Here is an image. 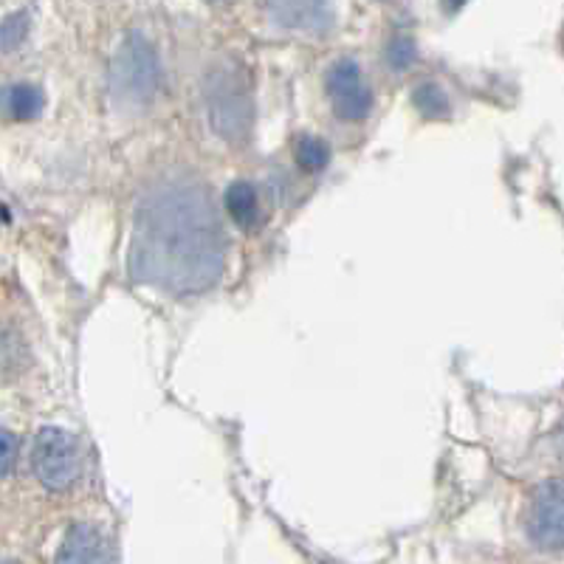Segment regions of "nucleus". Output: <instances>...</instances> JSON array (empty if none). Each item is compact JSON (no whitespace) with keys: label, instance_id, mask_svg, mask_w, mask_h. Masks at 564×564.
<instances>
[{"label":"nucleus","instance_id":"3","mask_svg":"<svg viewBox=\"0 0 564 564\" xmlns=\"http://www.w3.org/2000/svg\"><path fill=\"white\" fill-rule=\"evenodd\" d=\"M161 85V63L153 43L141 34H130L110 63V94L122 108L141 110L153 102Z\"/></svg>","mask_w":564,"mask_h":564},{"label":"nucleus","instance_id":"11","mask_svg":"<svg viewBox=\"0 0 564 564\" xmlns=\"http://www.w3.org/2000/svg\"><path fill=\"white\" fill-rule=\"evenodd\" d=\"M412 105L421 110L426 119H446L452 113L449 97H446V90L435 83H421L415 90H412Z\"/></svg>","mask_w":564,"mask_h":564},{"label":"nucleus","instance_id":"13","mask_svg":"<svg viewBox=\"0 0 564 564\" xmlns=\"http://www.w3.org/2000/svg\"><path fill=\"white\" fill-rule=\"evenodd\" d=\"M29 37V12H12L0 20V52H14Z\"/></svg>","mask_w":564,"mask_h":564},{"label":"nucleus","instance_id":"7","mask_svg":"<svg viewBox=\"0 0 564 564\" xmlns=\"http://www.w3.org/2000/svg\"><path fill=\"white\" fill-rule=\"evenodd\" d=\"M57 564H108V545L102 533L88 522L70 525L57 551Z\"/></svg>","mask_w":564,"mask_h":564},{"label":"nucleus","instance_id":"6","mask_svg":"<svg viewBox=\"0 0 564 564\" xmlns=\"http://www.w3.org/2000/svg\"><path fill=\"white\" fill-rule=\"evenodd\" d=\"M325 90L336 116L345 122H361L372 110V90L361 74L359 63L350 57L336 59L325 74Z\"/></svg>","mask_w":564,"mask_h":564},{"label":"nucleus","instance_id":"5","mask_svg":"<svg viewBox=\"0 0 564 564\" xmlns=\"http://www.w3.org/2000/svg\"><path fill=\"white\" fill-rule=\"evenodd\" d=\"M525 531L542 551L564 547V477L533 488L525 511Z\"/></svg>","mask_w":564,"mask_h":564},{"label":"nucleus","instance_id":"14","mask_svg":"<svg viewBox=\"0 0 564 564\" xmlns=\"http://www.w3.org/2000/svg\"><path fill=\"white\" fill-rule=\"evenodd\" d=\"M415 40L406 37V34H398V37H392L390 45H387V63L395 70L410 68V65L415 63Z\"/></svg>","mask_w":564,"mask_h":564},{"label":"nucleus","instance_id":"1","mask_svg":"<svg viewBox=\"0 0 564 564\" xmlns=\"http://www.w3.org/2000/svg\"><path fill=\"white\" fill-rule=\"evenodd\" d=\"M226 265V240L209 186L189 173L161 175L141 193L128 251L130 280L173 296L209 291Z\"/></svg>","mask_w":564,"mask_h":564},{"label":"nucleus","instance_id":"17","mask_svg":"<svg viewBox=\"0 0 564 564\" xmlns=\"http://www.w3.org/2000/svg\"><path fill=\"white\" fill-rule=\"evenodd\" d=\"M209 3H220V0H209Z\"/></svg>","mask_w":564,"mask_h":564},{"label":"nucleus","instance_id":"9","mask_svg":"<svg viewBox=\"0 0 564 564\" xmlns=\"http://www.w3.org/2000/svg\"><path fill=\"white\" fill-rule=\"evenodd\" d=\"M269 14L276 26L291 32L319 29L327 18V0H269Z\"/></svg>","mask_w":564,"mask_h":564},{"label":"nucleus","instance_id":"16","mask_svg":"<svg viewBox=\"0 0 564 564\" xmlns=\"http://www.w3.org/2000/svg\"><path fill=\"white\" fill-rule=\"evenodd\" d=\"M3 220H9V209H7V206H0V224H3Z\"/></svg>","mask_w":564,"mask_h":564},{"label":"nucleus","instance_id":"10","mask_svg":"<svg viewBox=\"0 0 564 564\" xmlns=\"http://www.w3.org/2000/svg\"><path fill=\"white\" fill-rule=\"evenodd\" d=\"M226 209L240 229H254L260 224V200L249 181H235L226 186Z\"/></svg>","mask_w":564,"mask_h":564},{"label":"nucleus","instance_id":"4","mask_svg":"<svg viewBox=\"0 0 564 564\" xmlns=\"http://www.w3.org/2000/svg\"><path fill=\"white\" fill-rule=\"evenodd\" d=\"M32 471L40 486L48 491H68L83 471V452H79L77 437L57 426L40 430L32 446Z\"/></svg>","mask_w":564,"mask_h":564},{"label":"nucleus","instance_id":"15","mask_svg":"<svg viewBox=\"0 0 564 564\" xmlns=\"http://www.w3.org/2000/svg\"><path fill=\"white\" fill-rule=\"evenodd\" d=\"M18 452H20L18 435L0 426V477L12 475L14 466H18Z\"/></svg>","mask_w":564,"mask_h":564},{"label":"nucleus","instance_id":"12","mask_svg":"<svg viewBox=\"0 0 564 564\" xmlns=\"http://www.w3.org/2000/svg\"><path fill=\"white\" fill-rule=\"evenodd\" d=\"M330 161V148L327 141L316 139V135H302L296 141V164H300L305 173H322Z\"/></svg>","mask_w":564,"mask_h":564},{"label":"nucleus","instance_id":"8","mask_svg":"<svg viewBox=\"0 0 564 564\" xmlns=\"http://www.w3.org/2000/svg\"><path fill=\"white\" fill-rule=\"evenodd\" d=\"M45 108L43 88L32 83L0 85V119L7 122H34Z\"/></svg>","mask_w":564,"mask_h":564},{"label":"nucleus","instance_id":"2","mask_svg":"<svg viewBox=\"0 0 564 564\" xmlns=\"http://www.w3.org/2000/svg\"><path fill=\"white\" fill-rule=\"evenodd\" d=\"M204 102L212 130L229 144H240L254 128V99L246 74L235 63H218L204 79Z\"/></svg>","mask_w":564,"mask_h":564}]
</instances>
